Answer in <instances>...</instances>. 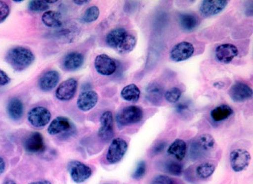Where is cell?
<instances>
[{
    "mask_svg": "<svg viewBox=\"0 0 253 184\" xmlns=\"http://www.w3.org/2000/svg\"><path fill=\"white\" fill-rule=\"evenodd\" d=\"M194 46L188 42L176 44L170 51V58L174 62H179L188 60L194 54Z\"/></svg>",
    "mask_w": 253,
    "mask_h": 184,
    "instance_id": "9c48e42d",
    "label": "cell"
},
{
    "mask_svg": "<svg viewBox=\"0 0 253 184\" xmlns=\"http://www.w3.org/2000/svg\"><path fill=\"white\" fill-rule=\"evenodd\" d=\"M10 82V78L2 70L0 69V87L7 85Z\"/></svg>",
    "mask_w": 253,
    "mask_h": 184,
    "instance_id": "8d00e7d4",
    "label": "cell"
},
{
    "mask_svg": "<svg viewBox=\"0 0 253 184\" xmlns=\"http://www.w3.org/2000/svg\"><path fill=\"white\" fill-rule=\"evenodd\" d=\"M100 123L101 127L98 129V137L105 141L112 139L114 137V119L112 112H104L100 118Z\"/></svg>",
    "mask_w": 253,
    "mask_h": 184,
    "instance_id": "5bb4252c",
    "label": "cell"
},
{
    "mask_svg": "<svg viewBox=\"0 0 253 184\" xmlns=\"http://www.w3.org/2000/svg\"><path fill=\"white\" fill-rule=\"evenodd\" d=\"M6 170V162L4 158L0 157V176L4 174Z\"/></svg>",
    "mask_w": 253,
    "mask_h": 184,
    "instance_id": "ab89813d",
    "label": "cell"
},
{
    "mask_svg": "<svg viewBox=\"0 0 253 184\" xmlns=\"http://www.w3.org/2000/svg\"><path fill=\"white\" fill-rule=\"evenodd\" d=\"M2 184H17V183L12 179H7L3 182Z\"/></svg>",
    "mask_w": 253,
    "mask_h": 184,
    "instance_id": "7bdbcfd3",
    "label": "cell"
},
{
    "mask_svg": "<svg viewBox=\"0 0 253 184\" xmlns=\"http://www.w3.org/2000/svg\"><path fill=\"white\" fill-rule=\"evenodd\" d=\"M7 113L9 118L12 121H20L24 113V105L23 102L17 97L10 99L7 103Z\"/></svg>",
    "mask_w": 253,
    "mask_h": 184,
    "instance_id": "ffe728a7",
    "label": "cell"
},
{
    "mask_svg": "<svg viewBox=\"0 0 253 184\" xmlns=\"http://www.w3.org/2000/svg\"></svg>",
    "mask_w": 253,
    "mask_h": 184,
    "instance_id": "ee69618b",
    "label": "cell"
},
{
    "mask_svg": "<svg viewBox=\"0 0 253 184\" xmlns=\"http://www.w3.org/2000/svg\"><path fill=\"white\" fill-rule=\"evenodd\" d=\"M216 165L213 162H205L200 164L196 168V174L200 179H206L214 174Z\"/></svg>",
    "mask_w": 253,
    "mask_h": 184,
    "instance_id": "f1b7e54d",
    "label": "cell"
},
{
    "mask_svg": "<svg viewBox=\"0 0 253 184\" xmlns=\"http://www.w3.org/2000/svg\"><path fill=\"white\" fill-rule=\"evenodd\" d=\"M188 109V105L185 103H180L176 105V110L179 113H182V112H185Z\"/></svg>",
    "mask_w": 253,
    "mask_h": 184,
    "instance_id": "f35d334b",
    "label": "cell"
},
{
    "mask_svg": "<svg viewBox=\"0 0 253 184\" xmlns=\"http://www.w3.org/2000/svg\"><path fill=\"white\" fill-rule=\"evenodd\" d=\"M251 159V154L248 151L243 149H234L229 157L231 168L235 173L242 172L249 166Z\"/></svg>",
    "mask_w": 253,
    "mask_h": 184,
    "instance_id": "ba28073f",
    "label": "cell"
},
{
    "mask_svg": "<svg viewBox=\"0 0 253 184\" xmlns=\"http://www.w3.org/2000/svg\"><path fill=\"white\" fill-rule=\"evenodd\" d=\"M23 147L29 153L37 154L45 149L44 138L39 132L31 133L23 140Z\"/></svg>",
    "mask_w": 253,
    "mask_h": 184,
    "instance_id": "30bf717a",
    "label": "cell"
},
{
    "mask_svg": "<svg viewBox=\"0 0 253 184\" xmlns=\"http://www.w3.org/2000/svg\"><path fill=\"white\" fill-rule=\"evenodd\" d=\"M165 147L166 143L164 142V141H161V142L156 143L155 146H154V147L153 148V154L155 155V154L161 153V152H163L164 149H165Z\"/></svg>",
    "mask_w": 253,
    "mask_h": 184,
    "instance_id": "74e56055",
    "label": "cell"
},
{
    "mask_svg": "<svg viewBox=\"0 0 253 184\" xmlns=\"http://www.w3.org/2000/svg\"><path fill=\"white\" fill-rule=\"evenodd\" d=\"M232 115H233V110L232 107L226 105V104L218 106L211 112V117L215 122H221V121H225Z\"/></svg>",
    "mask_w": 253,
    "mask_h": 184,
    "instance_id": "cb8c5ba5",
    "label": "cell"
},
{
    "mask_svg": "<svg viewBox=\"0 0 253 184\" xmlns=\"http://www.w3.org/2000/svg\"><path fill=\"white\" fill-rule=\"evenodd\" d=\"M137 40L132 34H126L124 40L122 41L118 47L117 48V51L120 54H125L130 52L133 50L134 48L136 46Z\"/></svg>",
    "mask_w": 253,
    "mask_h": 184,
    "instance_id": "83f0119b",
    "label": "cell"
},
{
    "mask_svg": "<svg viewBox=\"0 0 253 184\" xmlns=\"http://www.w3.org/2000/svg\"><path fill=\"white\" fill-rule=\"evenodd\" d=\"M229 95L234 102H243L252 98L253 90L245 83L236 82L229 89Z\"/></svg>",
    "mask_w": 253,
    "mask_h": 184,
    "instance_id": "4fadbf2b",
    "label": "cell"
},
{
    "mask_svg": "<svg viewBox=\"0 0 253 184\" xmlns=\"http://www.w3.org/2000/svg\"><path fill=\"white\" fill-rule=\"evenodd\" d=\"M121 96L126 102H136L140 99V90L135 84H129L122 90Z\"/></svg>",
    "mask_w": 253,
    "mask_h": 184,
    "instance_id": "d4e9b609",
    "label": "cell"
},
{
    "mask_svg": "<svg viewBox=\"0 0 253 184\" xmlns=\"http://www.w3.org/2000/svg\"><path fill=\"white\" fill-rule=\"evenodd\" d=\"M76 129L70 119L63 116H59L54 118L50 123L47 129L48 133L50 135L54 136L63 133L64 136H66V138H68L70 136L73 135Z\"/></svg>",
    "mask_w": 253,
    "mask_h": 184,
    "instance_id": "52a82bcc",
    "label": "cell"
},
{
    "mask_svg": "<svg viewBox=\"0 0 253 184\" xmlns=\"http://www.w3.org/2000/svg\"><path fill=\"white\" fill-rule=\"evenodd\" d=\"M179 25L183 30L191 31L198 26V18L193 14L182 13L179 16Z\"/></svg>",
    "mask_w": 253,
    "mask_h": 184,
    "instance_id": "484cf974",
    "label": "cell"
},
{
    "mask_svg": "<svg viewBox=\"0 0 253 184\" xmlns=\"http://www.w3.org/2000/svg\"><path fill=\"white\" fill-rule=\"evenodd\" d=\"M239 54L237 46L232 44L218 45L215 50L217 60L221 63L228 64L232 61Z\"/></svg>",
    "mask_w": 253,
    "mask_h": 184,
    "instance_id": "e0dca14e",
    "label": "cell"
},
{
    "mask_svg": "<svg viewBox=\"0 0 253 184\" xmlns=\"http://www.w3.org/2000/svg\"><path fill=\"white\" fill-rule=\"evenodd\" d=\"M94 67L98 73L104 76L114 74L117 68L116 62L105 54H99L96 57Z\"/></svg>",
    "mask_w": 253,
    "mask_h": 184,
    "instance_id": "8fae6325",
    "label": "cell"
},
{
    "mask_svg": "<svg viewBox=\"0 0 253 184\" xmlns=\"http://www.w3.org/2000/svg\"><path fill=\"white\" fill-rule=\"evenodd\" d=\"M67 169L70 178L76 184H82L92 176L93 171L88 165L78 160H73L68 164Z\"/></svg>",
    "mask_w": 253,
    "mask_h": 184,
    "instance_id": "277c9868",
    "label": "cell"
},
{
    "mask_svg": "<svg viewBox=\"0 0 253 184\" xmlns=\"http://www.w3.org/2000/svg\"><path fill=\"white\" fill-rule=\"evenodd\" d=\"M27 118L28 121L33 127L42 129L49 124L51 121V114L46 107L39 106L29 110Z\"/></svg>",
    "mask_w": 253,
    "mask_h": 184,
    "instance_id": "8992f818",
    "label": "cell"
},
{
    "mask_svg": "<svg viewBox=\"0 0 253 184\" xmlns=\"http://www.w3.org/2000/svg\"><path fill=\"white\" fill-rule=\"evenodd\" d=\"M167 152L180 161L185 158L187 154V143L183 140L177 138L170 144Z\"/></svg>",
    "mask_w": 253,
    "mask_h": 184,
    "instance_id": "7402d4cb",
    "label": "cell"
},
{
    "mask_svg": "<svg viewBox=\"0 0 253 184\" xmlns=\"http://www.w3.org/2000/svg\"><path fill=\"white\" fill-rule=\"evenodd\" d=\"M59 73L57 71L51 70L43 73L39 80V87L43 92H50L54 90L59 82Z\"/></svg>",
    "mask_w": 253,
    "mask_h": 184,
    "instance_id": "ac0fdd59",
    "label": "cell"
},
{
    "mask_svg": "<svg viewBox=\"0 0 253 184\" xmlns=\"http://www.w3.org/2000/svg\"><path fill=\"white\" fill-rule=\"evenodd\" d=\"M28 184H52L48 180H39L37 182H31V183Z\"/></svg>",
    "mask_w": 253,
    "mask_h": 184,
    "instance_id": "60d3db41",
    "label": "cell"
},
{
    "mask_svg": "<svg viewBox=\"0 0 253 184\" xmlns=\"http://www.w3.org/2000/svg\"><path fill=\"white\" fill-rule=\"evenodd\" d=\"M215 148L214 138L211 134H205L198 137L190 146V158L200 160L209 157Z\"/></svg>",
    "mask_w": 253,
    "mask_h": 184,
    "instance_id": "7a4b0ae2",
    "label": "cell"
},
{
    "mask_svg": "<svg viewBox=\"0 0 253 184\" xmlns=\"http://www.w3.org/2000/svg\"><path fill=\"white\" fill-rule=\"evenodd\" d=\"M84 63V55L78 51L68 53L62 60V66L68 71H74L79 69L83 66Z\"/></svg>",
    "mask_w": 253,
    "mask_h": 184,
    "instance_id": "d6986e66",
    "label": "cell"
},
{
    "mask_svg": "<svg viewBox=\"0 0 253 184\" xmlns=\"http://www.w3.org/2000/svg\"><path fill=\"white\" fill-rule=\"evenodd\" d=\"M100 15L99 8L96 5L90 6L83 14L82 21L85 23H93L98 19Z\"/></svg>",
    "mask_w": 253,
    "mask_h": 184,
    "instance_id": "f546056e",
    "label": "cell"
},
{
    "mask_svg": "<svg viewBox=\"0 0 253 184\" xmlns=\"http://www.w3.org/2000/svg\"><path fill=\"white\" fill-rule=\"evenodd\" d=\"M164 168L166 172L175 176H181L183 171V166L182 164L174 161H167L165 163Z\"/></svg>",
    "mask_w": 253,
    "mask_h": 184,
    "instance_id": "4dcf8cb0",
    "label": "cell"
},
{
    "mask_svg": "<svg viewBox=\"0 0 253 184\" xmlns=\"http://www.w3.org/2000/svg\"><path fill=\"white\" fill-rule=\"evenodd\" d=\"M10 7L8 4L4 1H0V23L7 19L10 14Z\"/></svg>",
    "mask_w": 253,
    "mask_h": 184,
    "instance_id": "e575fe53",
    "label": "cell"
},
{
    "mask_svg": "<svg viewBox=\"0 0 253 184\" xmlns=\"http://www.w3.org/2000/svg\"><path fill=\"white\" fill-rule=\"evenodd\" d=\"M49 8V4L46 1L33 0L29 1V9L31 12H43Z\"/></svg>",
    "mask_w": 253,
    "mask_h": 184,
    "instance_id": "d6a6232c",
    "label": "cell"
},
{
    "mask_svg": "<svg viewBox=\"0 0 253 184\" xmlns=\"http://www.w3.org/2000/svg\"><path fill=\"white\" fill-rule=\"evenodd\" d=\"M127 149L128 143L124 138H114L108 148L106 155L107 163L111 165L118 163L123 160Z\"/></svg>",
    "mask_w": 253,
    "mask_h": 184,
    "instance_id": "5b68a950",
    "label": "cell"
},
{
    "mask_svg": "<svg viewBox=\"0 0 253 184\" xmlns=\"http://www.w3.org/2000/svg\"><path fill=\"white\" fill-rule=\"evenodd\" d=\"M174 181L172 180L171 178L169 176H165V175H159V176H156L151 184H174Z\"/></svg>",
    "mask_w": 253,
    "mask_h": 184,
    "instance_id": "d590c367",
    "label": "cell"
},
{
    "mask_svg": "<svg viewBox=\"0 0 253 184\" xmlns=\"http://www.w3.org/2000/svg\"><path fill=\"white\" fill-rule=\"evenodd\" d=\"M182 92L178 87H172L165 92V97L167 102L174 104L179 100Z\"/></svg>",
    "mask_w": 253,
    "mask_h": 184,
    "instance_id": "1f68e13d",
    "label": "cell"
},
{
    "mask_svg": "<svg viewBox=\"0 0 253 184\" xmlns=\"http://www.w3.org/2000/svg\"><path fill=\"white\" fill-rule=\"evenodd\" d=\"M143 118L142 108L136 105L125 107L117 113L116 121L120 126H126L140 123Z\"/></svg>",
    "mask_w": 253,
    "mask_h": 184,
    "instance_id": "3957f363",
    "label": "cell"
},
{
    "mask_svg": "<svg viewBox=\"0 0 253 184\" xmlns=\"http://www.w3.org/2000/svg\"><path fill=\"white\" fill-rule=\"evenodd\" d=\"M146 173V163L144 161H140L137 163L136 169L132 174V177L135 180H140Z\"/></svg>",
    "mask_w": 253,
    "mask_h": 184,
    "instance_id": "836d02e7",
    "label": "cell"
},
{
    "mask_svg": "<svg viewBox=\"0 0 253 184\" xmlns=\"http://www.w3.org/2000/svg\"><path fill=\"white\" fill-rule=\"evenodd\" d=\"M127 34L124 28H116L108 33L106 37V43L109 47L117 49L122 41Z\"/></svg>",
    "mask_w": 253,
    "mask_h": 184,
    "instance_id": "44dd1931",
    "label": "cell"
},
{
    "mask_svg": "<svg viewBox=\"0 0 253 184\" xmlns=\"http://www.w3.org/2000/svg\"><path fill=\"white\" fill-rule=\"evenodd\" d=\"M98 95L93 90H85L80 93L77 99V107L81 111L88 112L97 104Z\"/></svg>",
    "mask_w": 253,
    "mask_h": 184,
    "instance_id": "9a60e30c",
    "label": "cell"
},
{
    "mask_svg": "<svg viewBox=\"0 0 253 184\" xmlns=\"http://www.w3.org/2000/svg\"><path fill=\"white\" fill-rule=\"evenodd\" d=\"M5 60L15 71H22L32 65L35 56L28 48L15 46L7 51Z\"/></svg>",
    "mask_w": 253,
    "mask_h": 184,
    "instance_id": "6da1fadb",
    "label": "cell"
},
{
    "mask_svg": "<svg viewBox=\"0 0 253 184\" xmlns=\"http://www.w3.org/2000/svg\"><path fill=\"white\" fill-rule=\"evenodd\" d=\"M89 1H87V0H79V1H74L73 2L78 5H84V4H88Z\"/></svg>",
    "mask_w": 253,
    "mask_h": 184,
    "instance_id": "b9f144b4",
    "label": "cell"
},
{
    "mask_svg": "<svg viewBox=\"0 0 253 184\" xmlns=\"http://www.w3.org/2000/svg\"><path fill=\"white\" fill-rule=\"evenodd\" d=\"M164 90L158 83H151L146 89L147 99L151 102H157L163 96Z\"/></svg>",
    "mask_w": 253,
    "mask_h": 184,
    "instance_id": "4316f807",
    "label": "cell"
},
{
    "mask_svg": "<svg viewBox=\"0 0 253 184\" xmlns=\"http://www.w3.org/2000/svg\"><path fill=\"white\" fill-rule=\"evenodd\" d=\"M228 3L226 0H204L200 5V11L204 16H213L222 12Z\"/></svg>",
    "mask_w": 253,
    "mask_h": 184,
    "instance_id": "2e32d148",
    "label": "cell"
},
{
    "mask_svg": "<svg viewBox=\"0 0 253 184\" xmlns=\"http://www.w3.org/2000/svg\"><path fill=\"white\" fill-rule=\"evenodd\" d=\"M78 89V82L75 79H69L65 81L57 87L55 92V96L57 99L67 102L71 100L75 95Z\"/></svg>",
    "mask_w": 253,
    "mask_h": 184,
    "instance_id": "7c38bea8",
    "label": "cell"
},
{
    "mask_svg": "<svg viewBox=\"0 0 253 184\" xmlns=\"http://www.w3.org/2000/svg\"><path fill=\"white\" fill-rule=\"evenodd\" d=\"M43 24L51 29H58L62 26V16L55 11H46L42 17Z\"/></svg>",
    "mask_w": 253,
    "mask_h": 184,
    "instance_id": "603a6c76",
    "label": "cell"
}]
</instances>
